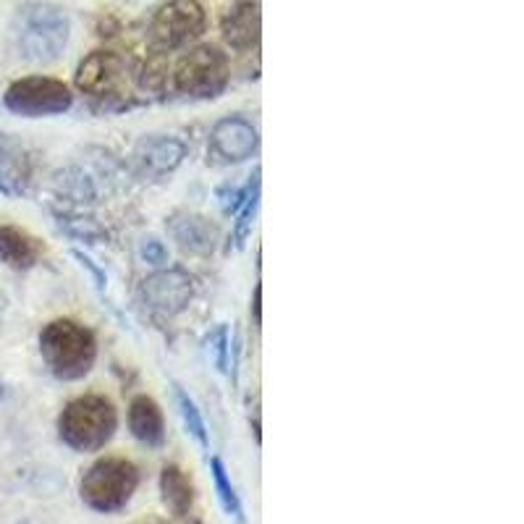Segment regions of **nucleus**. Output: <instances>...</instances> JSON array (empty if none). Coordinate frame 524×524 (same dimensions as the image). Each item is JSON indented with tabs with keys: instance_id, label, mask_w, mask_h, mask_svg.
I'll return each instance as SVG.
<instances>
[{
	"instance_id": "1",
	"label": "nucleus",
	"mask_w": 524,
	"mask_h": 524,
	"mask_svg": "<svg viewBox=\"0 0 524 524\" xmlns=\"http://www.w3.org/2000/svg\"><path fill=\"white\" fill-rule=\"evenodd\" d=\"M40 354L53 378L74 383L92 373L97 362V338L79 320L56 318L40 331Z\"/></svg>"
},
{
	"instance_id": "2",
	"label": "nucleus",
	"mask_w": 524,
	"mask_h": 524,
	"mask_svg": "<svg viewBox=\"0 0 524 524\" xmlns=\"http://www.w3.org/2000/svg\"><path fill=\"white\" fill-rule=\"evenodd\" d=\"M14 40L21 58L32 63H53L71 40V19L53 3H24L16 8Z\"/></svg>"
},
{
	"instance_id": "3",
	"label": "nucleus",
	"mask_w": 524,
	"mask_h": 524,
	"mask_svg": "<svg viewBox=\"0 0 524 524\" xmlns=\"http://www.w3.org/2000/svg\"><path fill=\"white\" fill-rule=\"evenodd\" d=\"M58 438L76 454H95L113 441L118 412L111 399L100 393H84L71 399L58 414Z\"/></svg>"
},
{
	"instance_id": "4",
	"label": "nucleus",
	"mask_w": 524,
	"mask_h": 524,
	"mask_svg": "<svg viewBox=\"0 0 524 524\" xmlns=\"http://www.w3.org/2000/svg\"><path fill=\"white\" fill-rule=\"evenodd\" d=\"M139 467L124 456H103L84 469L79 480V498L97 514H116L126 509L139 488Z\"/></svg>"
},
{
	"instance_id": "5",
	"label": "nucleus",
	"mask_w": 524,
	"mask_h": 524,
	"mask_svg": "<svg viewBox=\"0 0 524 524\" xmlns=\"http://www.w3.org/2000/svg\"><path fill=\"white\" fill-rule=\"evenodd\" d=\"M231 82V66L221 48L197 45L179 58L173 69V87L189 100H215Z\"/></svg>"
},
{
	"instance_id": "6",
	"label": "nucleus",
	"mask_w": 524,
	"mask_h": 524,
	"mask_svg": "<svg viewBox=\"0 0 524 524\" xmlns=\"http://www.w3.org/2000/svg\"><path fill=\"white\" fill-rule=\"evenodd\" d=\"M76 90L105 105H124L131 97V71L113 50H95L76 66Z\"/></svg>"
},
{
	"instance_id": "7",
	"label": "nucleus",
	"mask_w": 524,
	"mask_h": 524,
	"mask_svg": "<svg viewBox=\"0 0 524 524\" xmlns=\"http://www.w3.org/2000/svg\"><path fill=\"white\" fill-rule=\"evenodd\" d=\"M3 105L11 113L24 118L61 116V113L71 111L74 95H71L69 84L61 82V79L35 74L8 84L6 95H3Z\"/></svg>"
},
{
	"instance_id": "8",
	"label": "nucleus",
	"mask_w": 524,
	"mask_h": 524,
	"mask_svg": "<svg viewBox=\"0 0 524 524\" xmlns=\"http://www.w3.org/2000/svg\"><path fill=\"white\" fill-rule=\"evenodd\" d=\"M207 27V14L202 3L194 0H173V3H163L155 11L150 21L152 42L158 45L160 53L166 50H179L197 37H202Z\"/></svg>"
},
{
	"instance_id": "9",
	"label": "nucleus",
	"mask_w": 524,
	"mask_h": 524,
	"mask_svg": "<svg viewBox=\"0 0 524 524\" xmlns=\"http://www.w3.org/2000/svg\"><path fill=\"white\" fill-rule=\"evenodd\" d=\"M142 299L160 315H179L194 299V278L181 268L155 270L142 281Z\"/></svg>"
},
{
	"instance_id": "10",
	"label": "nucleus",
	"mask_w": 524,
	"mask_h": 524,
	"mask_svg": "<svg viewBox=\"0 0 524 524\" xmlns=\"http://www.w3.org/2000/svg\"><path fill=\"white\" fill-rule=\"evenodd\" d=\"M260 147V131L244 116H226L210 131V152L223 166L244 163Z\"/></svg>"
},
{
	"instance_id": "11",
	"label": "nucleus",
	"mask_w": 524,
	"mask_h": 524,
	"mask_svg": "<svg viewBox=\"0 0 524 524\" xmlns=\"http://www.w3.org/2000/svg\"><path fill=\"white\" fill-rule=\"evenodd\" d=\"M131 158H134V168L142 179H163L184 163L187 145L179 137L147 134V137L139 139Z\"/></svg>"
},
{
	"instance_id": "12",
	"label": "nucleus",
	"mask_w": 524,
	"mask_h": 524,
	"mask_svg": "<svg viewBox=\"0 0 524 524\" xmlns=\"http://www.w3.org/2000/svg\"><path fill=\"white\" fill-rule=\"evenodd\" d=\"M168 234L184 252H192V255H210L218 239H221L215 223L207 221L205 215L194 213L171 215L168 218Z\"/></svg>"
},
{
	"instance_id": "13",
	"label": "nucleus",
	"mask_w": 524,
	"mask_h": 524,
	"mask_svg": "<svg viewBox=\"0 0 524 524\" xmlns=\"http://www.w3.org/2000/svg\"><path fill=\"white\" fill-rule=\"evenodd\" d=\"M129 430L147 449H163L166 446V417H163L158 401L147 393H139L131 399Z\"/></svg>"
},
{
	"instance_id": "14",
	"label": "nucleus",
	"mask_w": 524,
	"mask_h": 524,
	"mask_svg": "<svg viewBox=\"0 0 524 524\" xmlns=\"http://www.w3.org/2000/svg\"><path fill=\"white\" fill-rule=\"evenodd\" d=\"M262 6L260 3H234L223 14L221 32L226 45L234 50H249L260 42L262 32Z\"/></svg>"
},
{
	"instance_id": "15",
	"label": "nucleus",
	"mask_w": 524,
	"mask_h": 524,
	"mask_svg": "<svg viewBox=\"0 0 524 524\" xmlns=\"http://www.w3.org/2000/svg\"><path fill=\"white\" fill-rule=\"evenodd\" d=\"M45 255V244L19 226H0V262L11 270H32Z\"/></svg>"
},
{
	"instance_id": "16",
	"label": "nucleus",
	"mask_w": 524,
	"mask_h": 524,
	"mask_svg": "<svg viewBox=\"0 0 524 524\" xmlns=\"http://www.w3.org/2000/svg\"><path fill=\"white\" fill-rule=\"evenodd\" d=\"M160 498L176 519H189L194 509L192 477L179 464H166L160 472Z\"/></svg>"
},
{
	"instance_id": "17",
	"label": "nucleus",
	"mask_w": 524,
	"mask_h": 524,
	"mask_svg": "<svg viewBox=\"0 0 524 524\" xmlns=\"http://www.w3.org/2000/svg\"><path fill=\"white\" fill-rule=\"evenodd\" d=\"M210 475H213L218 501H221V506L226 509L228 517H234L239 524H247V519H244L242 498H239L234 483H231V477H228L226 464H223L218 456H213V459H210Z\"/></svg>"
},
{
	"instance_id": "18",
	"label": "nucleus",
	"mask_w": 524,
	"mask_h": 524,
	"mask_svg": "<svg viewBox=\"0 0 524 524\" xmlns=\"http://www.w3.org/2000/svg\"><path fill=\"white\" fill-rule=\"evenodd\" d=\"M257 205H260V168H255V173L249 176V192L244 197V202L236 210V223H234V242L236 247H244L247 242L249 231H252V218L257 213Z\"/></svg>"
},
{
	"instance_id": "19",
	"label": "nucleus",
	"mask_w": 524,
	"mask_h": 524,
	"mask_svg": "<svg viewBox=\"0 0 524 524\" xmlns=\"http://www.w3.org/2000/svg\"><path fill=\"white\" fill-rule=\"evenodd\" d=\"M176 407H179L181 420H184V428L192 435L194 441L200 443L202 449H210V435H207L205 417H202L200 407L194 404V399L181 386H176Z\"/></svg>"
},
{
	"instance_id": "20",
	"label": "nucleus",
	"mask_w": 524,
	"mask_h": 524,
	"mask_svg": "<svg viewBox=\"0 0 524 524\" xmlns=\"http://www.w3.org/2000/svg\"><path fill=\"white\" fill-rule=\"evenodd\" d=\"M205 349L213 354V362L218 367V373L228 375L231 367V336H228V325H218L205 336Z\"/></svg>"
},
{
	"instance_id": "21",
	"label": "nucleus",
	"mask_w": 524,
	"mask_h": 524,
	"mask_svg": "<svg viewBox=\"0 0 524 524\" xmlns=\"http://www.w3.org/2000/svg\"><path fill=\"white\" fill-rule=\"evenodd\" d=\"M166 71V56H163V53L152 56L150 61L145 63V69H142V87H145V90H160L163 82H166Z\"/></svg>"
},
{
	"instance_id": "22",
	"label": "nucleus",
	"mask_w": 524,
	"mask_h": 524,
	"mask_svg": "<svg viewBox=\"0 0 524 524\" xmlns=\"http://www.w3.org/2000/svg\"><path fill=\"white\" fill-rule=\"evenodd\" d=\"M139 257L150 265H166L168 262V247L160 242L158 236H145L139 242Z\"/></svg>"
},
{
	"instance_id": "23",
	"label": "nucleus",
	"mask_w": 524,
	"mask_h": 524,
	"mask_svg": "<svg viewBox=\"0 0 524 524\" xmlns=\"http://www.w3.org/2000/svg\"><path fill=\"white\" fill-rule=\"evenodd\" d=\"M74 257H76V260H79V262H82L84 268H90V273H92V276H95L97 286H100V289H105V276H103V273H100V270L95 268V265H92L90 257H84L82 252H74Z\"/></svg>"
},
{
	"instance_id": "24",
	"label": "nucleus",
	"mask_w": 524,
	"mask_h": 524,
	"mask_svg": "<svg viewBox=\"0 0 524 524\" xmlns=\"http://www.w3.org/2000/svg\"><path fill=\"white\" fill-rule=\"evenodd\" d=\"M260 299H262V286H260V283H257V286H255V297H252V312H255V325H257V328H260V323H262Z\"/></svg>"
},
{
	"instance_id": "25",
	"label": "nucleus",
	"mask_w": 524,
	"mask_h": 524,
	"mask_svg": "<svg viewBox=\"0 0 524 524\" xmlns=\"http://www.w3.org/2000/svg\"><path fill=\"white\" fill-rule=\"evenodd\" d=\"M8 312V297L6 291H0V323H3V318H6Z\"/></svg>"
},
{
	"instance_id": "26",
	"label": "nucleus",
	"mask_w": 524,
	"mask_h": 524,
	"mask_svg": "<svg viewBox=\"0 0 524 524\" xmlns=\"http://www.w3.org/2000/svg\"><path fill=\"white\" fill-rule=\"evenodd\" d=\"M14 524H48V522H42V519H37V517H21V519H16Z\"/></svg>"
},
{
	"instance_id": "27",
	"label": "nucleus",
	"mask_w": 524,
	"mask_h": 524,
	"mask_svg": "<svg viewBox=\"0 0 524 524\" xmlns=\"http://www.w3.org/2000/svg\"><path fill=\"white\" fill-rule=\"evenodd\" d=\"M145 524H163V522H158V519H152V522H145Z\"/></svg>"
},
{
	"instance_id": "28",
	"label": "nucleus",
	"mask_w": 524,
	"mask_h": 524,
	"mask_svg": "<svg viewBox=\"0 0 524 524\" xmlns=\"http://www.w3.org/2000/svg\"><path fill=\"white\" fill-rule=\"evenodd\" d=\"M0 519H3V506H0Z\"/></svg>"
}]
</instances>
